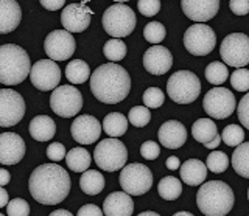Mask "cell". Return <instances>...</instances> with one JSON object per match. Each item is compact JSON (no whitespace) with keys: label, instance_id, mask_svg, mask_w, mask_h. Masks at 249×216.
<instances>
[{"label":"cell","instance_id":"83f0119b","mask_svg":"<svg viewBox=\"0 0 249 216\" xmlns=\"http://www.w3.org/2000/svg\"><path fill=\"white\" fill-rule=\"evenodd\" d=\"M128 123H129V120L124 117L123 114L111 112V114H107L105 117L103 125H101V126H103V131L109 137L119 138L128 131Z\"/></svg>","mask_w":249,"mask_h":216},{"label":"cell","instance_id":"8992f818","mask_svg":"<svg viewBox=\"0 0 249 216\" xmlns=\"http://www.w3.org/2000/svg\"><path fill=\"white\" fill-rule=\"evenodd\" d=\"M167 94L178 104H190L201 94V81L190 70L175 72L167 81Z\"/></svg>","mask_w":249,"mask_h":216},{"label":"cell","instance_id":"2e32d148","mask_svg":"<svg viewBox=\"0 0 249 216\" xmlns=\"http://www.w3.org/2000/svg\"><path fill=\"white\" fill-rule=\"evenodd\" d=\"M93 16V11L83 3H70L66 5L61 14V24L69 33H83L90 25V19Z\"/></svg>","mask_w":249,"mask_h":216},{"label":"cell","instance_id":"484cf974","mask_svg":"<svg viewBox=\"0 0 249 216\" xmlns=\"http://www.w3.org/2000/svg\"><path fill=\"white\" fill-rule=\"evenodd\" d=\"M66 164L69 166L70 171H75V173H84L88 171L90 164H92V159H90V154L89 151L83 148V146H76V148L70 150L66 154Z\"/></svg>","mask_w":249,"mask_h":216},{"label":"cell","instance_id":"60d3db41","mask_svg":"<svg viewBox=\"0 0 249 216\" xmlns=\"http://www.w3.org/2000/svg\"><path fill=\"white\" fill-rule=\"evenodd\" d=\"M6 215L8 216H28L30 215V205L25 199L14 198L6 205Z\"/></svg>","mask_w":249,"mask_h":216},{"label":"cell","instance_id":"4316f807","mask_svg":"<svg viewBox=\"0 0 249 216\" xmlns=\"http://www.w3.org/2000/svg\"><path fill=\"white\" fill-rule=\"evenodd\" d=\"M192 135L196 142L206 145L218 135V128L210 118H198L192 126Z\"/></svg>","mask_w":249,"mask_h":216},{"label":"cell","instance_id":"e575fe53","mask_svg":"<svg viewBox=\"0 0 249 216\" xmlns=\"http://www.w3.org/2000/svg\"><path fill=\"white\" fill-rule=\"evenodd\" d=\"M207 169L209 171H212L215 174H220V173H224L226 169L229 166V157L226 156L223 151H213L210 152L207 156Z\"/></svg>","mask_w":249,"mask_h":216},{"label":"cell","instance_id":"cb8c5ba5","mask_svg":"<svg viewBox=\"0 0 249 216\" xmlns=\"http://www.w3.org/2000/svg\"><path fill=\"white\" fill-rule=\"evenodd\" d=\"M179 173H181V179L184 183L190 185V187H198V185L206 182L207 165L198 159H189L181 165Z\"/></svg>","mask_w":249,"mask_h":216},{"label":"cell","instance_id":"9c48e42d","mask_svg":"<svg viewBox=\"0 0 249 216\" xmlns=\"http://www.w3.org/2000/svg\"><path fill=\"white\" fill-rule=\"evenodd\" d=\"M52 111L62 118H70L83 109V95L75 86H58L50 97Z\"/></svg>","mask_w":249,"mask_h":216},{"label":"cell","instance_id":"7dc6e473","mask_svg":"<svg viewBox=\"0 0 249 216\" xmlns=\"http://www.w3.org/2000/svg\"><path fill=\"white\" fill-rule=\"evenodd\" d=\"M76 215L78 216H103L105 213L95 204H86L80 208V210H78Z\"/></svg>","mask_w":249,"mask_h":216},{"label":"cell","instance_id":"836d02e7","mask_svg":"<svg viewBox=\"0 0 249 216\" xmlns=\"http://www.w3.org/2000/svg\"><path fill=\"white\" fill-rule=\"evenodd\" d=\"M126 51H128L126 44H124L122 39H109L103 47L105 56L111 61V63H119V61L124 59Z\"/></svg>","mask_w":249,"mask_h":216},{"label":"cell","instance_id":"f5cc1de1","mask_svg":"<svg viewBox=\"0 0 249 216\" xmlns=\"http://www.w3.org/2000/svg\"><path fill=\"white\" fill-rule=\"evenodd\" d=\"M220 143H221V137H220V134H218L212 142H209V143H206L204 146L207 150H216L218 146H220Z\"/></svg>","mask_w":249,"mask_h":216},{"label":"cell","instance_id":"680465c9","mask_svg":"<svg viewBox=\"0 0 249 216\" xmlns=\"http://www.w3.org/2000/svg\"><path fill=\"white\" fill-rule=\"evenodd\" d=\"M0 216H2V213H0Z\"/></svg>","mask_w":249,"mask_h":216},{"label":"cell","instance_id":"7c38bea8","mask_svg":"<svg viewBox=\"0 0 249 216\" xmlns=\"http://www.w3.org/2000/svg\"><path fill=\"white\" fill-rule=\"evenodd\" d=\"M202 107H204L209 117L216 120H224L231 117L233 111L237 109V101L229 89L213 87L207 92L204 100H202Z\"/></svg>","mask_w":249,"mask_h":216},{"label":"cell","instance_id":"7a4b0ae2","mask_svg":"<svg viewBox=\"0 0 249 216\" xmlns=\"http://www.w3.org/2000/svg\"><path fill=\"white\" fill-rule=\"evenodd\" d=\"M90 90L98 101L117 104L129 95L131 76L119 64H103L90 75Z\"/></svg>","mask_w":249,"mask_h":216},{"label":"cell","instance_id":"7bdbcfd3","mask_svg":"<svg viewBox=\"0 0 249 216\" xmlns=\"http://www.w3.org/2000/svg\"><path fill=\"white\" fill-rule=\"evenodd\" d=\"M237 115L241 125L246 129H249V92L240 100V103L237 106Z\"/></svg>","mask_w":249,"mask_h":216},{"label":"cell","instance_id":"5b68a950","mask_svg":"<svg viewBox=\"0 0 249 216\" xmlns=\"http://www.w3.org/2000/svg\"><path fill=\"white\" fill-rule=\"evenodd\" d=\"M105 32L112 39H122L129 36L137 25L136 14L124 2H115L103 13L101 17Z\"/></svg>","mask_w":249,"mask_h":216},{"label":"cell","instance_id":"b9f144b4","mask_svg":"<svg viewBox=\"0 0 249 216\" xmlns=\"http://www.w3.org/2000/svg\"><path fill=\"white\" fill-rule=\"evenodd\" d=\"M137 8L140 14H143L146 17H153L160 11V2L159 0H139Z\"/></svg>","mask_w":249,"mask_h":216},{"label":"cell","instance_id":"30bf717a","mask_svg":"<svg viewBox=\"0 0 249 216\" xmlns=\"http://www.w3.org/2000/svg\"><path fill=\"white\" fill-rule=\"evenodd\" d=\"M220 55L226 66L243 68L249 64V36L243 33L228 34L221 42Z\"/></svg>","mask_w":249,"mask_h":216},{"label":"cell","instance_id":"ac0fdd59","mask_svg":"<svg viewBox=\"0 0 249 216\" xmlns=\"http://www.w3.org/2000/svg\"><path fill=\"white\" fill-rule=\"evenodd\" d=\"M27 146L23 138L14 133L0 134V164L16 165L23 159Z\"/></svg>","mask_w":249,"mask_h":216},{"label":"cell","instance_id":"6da1fadb","mask_svg":"<svg viewBox=\"0 0 249 216\" xmlns=\"http://www.w3.org/2000/svg\"><path fill=\"white\" fill-rule=\"evenodd\" d=\"M72 181L64 168L54 164H44L33 169L28 179V190L35 200L44 205H56L70 193Z\"/></svg>","mask_w":249,"mask_h":216},{"label":"cell","instance_id":"5bb4252c","mask_svg":"<svg viewBox=\"0 0 249 216\" xmlns=\"http://www.w3.org/2000/svg\"><path fill=\"white\" fill-rule=\"evenodd\" d=\"M76 49V42L72 33L66 30H54L50 34H47L44 41V50L47 56L52 61H67L73 56Z\"/></svg>","mask_w":249,"mask_h":216},{"label":"cell","instance_id":"3957f363","mask_svg":"<svg viewBox=\"0 0 249 216\" xmlns=\"http://www.w3.org/2000/svg\"><path fill=\"white\" fill-rule=\"evenodd\" d=\"M235 196L228 183L223 181H209L201 183V187L196 193V204L202 215L206 216H224L228 215Z\"/></svg>","mask_w":249,"mask_h":216},{"label":"cell","instance_id":"1f68e13d","mask_svg":"<svg viewBox=\"0 0 249 216\" xmlns=\"http://www.w3.org/2000/svg\"><path fill=\"white\" fill-rule=\"evenodd\" d=\"M159 196L165 200H176L182 195V182L175 176H167L160 179L158 185Z\"/></svg>","mask_w":249,"mask_h":216},{"label":"cell","instance_id":"c3c4849f","mask_svg":"<svg viewBox=\"0 0 249 216\" xmlns=\"http://www.w3.org/2000/svg\"><path fill=\"white\" fill-rule=\"evenodd\" d=\"M41 5L49 11H56V10H61V8H66L64 0H42Z\"/></svg>","mask_w":249,"mask_h":216},{"label":"cell","instance_id":"52a82bcc","mask_svg":"<svg viewBox=\"0 0 249 216\" xmlns=\"http://www.w3.org/2000/svg\"><path fill=\"white\" fill-rule=\"evenodd\" d=\"M93 159L100 169L107 173H114L126 165L128 150L119 138H105L101 140L93 151Z\"/></svg>","mask_w":249,"mask_h":216},{"label":"cell","instance_id":"f1b7e54d","mask_svg":"<svg viewBox=\"0 0 249 216\" xmlns=\"http://www.w3.org/2000/svg\"><path fill=\"white\" fill-rule=\"evenodd\" d=\"M80 187H81L83 193H86V195H89V196L100 195L105 188V177L100 171L88 169V171H84L81 176Z\"/></svg>","mask_w":249,"mask_h":216},{"label":"cell","instance_id":"f546056e","mask_svg":"<svg viewBox=\"0 0 249 216\" xmlns=\"http://www.w3.org/2000/svg\"><path fill=\"white\" fill-rule=\"evenodd\" d=\"M232 168L238 176L249 179V142L235 146L232 154Z\"/></svg>","mask_w":249,"mask_h":216},{"label":"cell","instance_id":"db71d44e","mask_svg":"<svg viewBox=\"0 0 249 216\" xmlns=\"http://www.w3.org/2000/svg\"><path fill=\"white\" fill-rule=\"evenodd\" d=\"M52 216H72L69 210H54L52 212Z\"/></svg>","mask_w":249,"mask_h":216},{"label":"cell","instance_id":"f35d334b","mask_svg":"<svg viewBox=\"0 0 249 216\" xmlns=\"http://www.w3.org/2000/svg\"><path fill=\"white\" fill-rule=\"evenodd\" d=\"M143 103L148 109H158L165 101V95L159 87H148L143 92Z\"/></svg>","mask_w":249,"mask_h":216},{"label":"cell","instance_id":"d590c367","mask_svg":"<svg viewBox=\"0 0 249 216\" xmlns=\"http://www.w3.org/2000/svg\"><path fill=\"white\" fill-rule=\"evenodd\" d=\"M165 34H167V30L160 22H148L143 28V37L153 45L160 44L165 39Z\"/></svg>","mask_w":249,"mask_h":216},{"label":"cell","instance_id":"4dcf8cb0","mask_svg":"<svg viewBox=\"0 0 249 216\" xmlns=\"http://www.w3.org/2000/svg\"><path fill=\"white\" fill-rule=\"evenodd\" d=\"M90 67L83 59H72L66 67V78L72 84H83L90 80Z\"/></svg>","mask_w":249,"mask_h":216},{"label":"cell","instance_id":"7402d4cb","mask_svg":"<svg viewBox=\"0 0 249 216\" xmlns=\"http://www.w3.org/2000/svg\"><path fill=\"white\" fill-rule=\"evenodd\" d=\"M103 213L106 216H131L134 213V202L126 191H114L103 202Z\"/></svg>","mask_w":249,"mask_h":216},{"label":"cell","instance_id":"277c9868","mask_svg":"<svg viewBox=\"0 0 249 216\" xmlns=\"http://www.w3.org/2000/svg\"><path fill=\"white\" fill-rule=\"evenodd\" d=\"M31 61L28 53L16 44L0 45V84L18 86L30 76Z\"/></svg>","mask_w":249,"mask_h":216},{"label":"cell","instance_id":"681fc988","mask_svg":"<svg viewBox=\"0 0 249 216\" xmlns=\"http://www.w3.org/2000/svg\"><path fill=\"white\" fill-rule=\"evenodd\" d=\"M165 165H167L168 169H179V168H181V160H179L176 156H171V157L167 159Z\"/></svg>","mask_w":249,"mask_h":216},{"label":"cell","instance_id":"44dd1931","mask_svg":"<svg viewBox=\"0 0 249 216\" xmlns=\"http://www.w3.org/2000/svg\"><path fill=\"white\" fill-rule=\"evenodd\" d=\"M159 142L168 150H178L187 142V129L181 121L168 120L159 128Z\"/></svg>","mask_w":249,"mask_h":216},{"label":"cell","instance_id":"74e56055","mask_svg":"<svg viewBox=\"0 0 249 216\" xmlns=\"http://www.w3.org/2000/svg\"><path fill=\"white\" fill-rule=\"evenodd\" d=\"M128 120L132 126L136 128H145L151 120V112L146 106H134L129 109Z\"/></svg>","mask_w":249,"mask_h":216},{"label":"cell","instance_id":"4fadbf2b","mask_svg":"<svg viewBox=\"0 0 249 216\" xmlns=\"http://www.w3.org/2000/svg\"><path fill=\"white\" fill-rule=\"evenodd\" d=\"M25 100L13 89H0V126H16L25 115Z\"/></svg>","mask_w":249,"mask_h":216},{"label":"cell","instance_id":"8fae6325","mask_svg":"<svg viewBox=\"0 0 249 216\" xmlns=\"http://www.w3.org/2000/svg\"><path fill=\"white\" fill-rule=\"evenodd\" d=\"M216 45V34L206 24H195L184 33V47L193 56H206Z\"/></svg>","mask_w":249,"mask_h":216},{"label":"cell","instance_id":"f907efd6","mask_svg":"<svg viewBox=\"0 0 249 216\" xmlns=\"http://www.w3.org/2000/svg\"><path fill=\"white\" fill-rule=\"evenodd\" d=\"M11 181V174L10 171H6V169L0 168V187H5V185H8Z\"/></svg>","mask_w":249,"mask_h":216},{"label":"cell","instance_id":"603a6c76","mask_svg":"<svg viewBox=\"0 0 249 216\" xmlns=\"http://www.w3.org/2000/svg\"><path fill=\"white\" fill-rule=\"evenodd\" d=\"M22 20L20 5L16 0H0V34H8L19 27Z\"/></svg>","mask_w":249,"mask_h":216},{"label":"cell","instance_id":"ffe728a7","mask_svg":"<svg viewBox=\"0 0 249 216\" xmlns=\"http://www.w3.org/2000/svg\"><path fill=\"white\" fill-rule=\"evenodd\" d=\"M145 70L151 75H163L173 66V55L167 47L162 45H153L143 55Z\"/></svg>","mask_w":249,"mask_h":216},{"label":"cell","instance_id":"9f6ffc18","mask_svg":"<svg viewBox=\"0 0 249 216\" xmlns=\"http://www.w3.org/2000/svg\"><path fill=\"white\" fill-rule=\"evenodd\" d=\"M175 216H193L190 212H176Z\"/></svg>","mask_w":249,"mask_h":216},{"label":"cell","instance_id":"11a10c76","mask_svg":"<svg viewBox=\"0 0 249 216\" xmlns=\"http://www.w3.org/2000/svg\"><path fill=\"white\" fill-rule=\"evenodd\" d=\"M140 216H159V213L158 212H142Z\"/></svg>","mask_w":249,"mask_h":216},{"label":"cell","instance_id":"6f0895ef","mask_svg":"<svg viewBox=\"0 0 249 216\" xmlns=\"http://www.w3.org/2000/svg\"><path fill=\"white\" fill-rule=\"evenodd\" d=\"M248 200H249V188H248Z\"/></svg>","mask_w":249,"mask_h":216},{"label":"cell","instance_id":"ee69618b","mask_svg":"<svg viewBox=\"0 0 249 216\" xmlns=\"http://www.w3.org/2000/svg\"><path fill=\"white\" fill-rule=\"evenodd\" d=\"M66 146L59 142H53L47 146V157L52 162H61L62 159H66Z\"/></svg>","mask_w":249,"mask_h":216},{"label":"cell","instance_id":"9a60e30c","mask_svg":"<svg viewBox=\"0 0 249 216\" xmlns=\"http://www.w3.org/2000/svg\"><path fill=\"white\" fill-rule=\"evenodd\" d=\"M30 80L37 90H54L61 81V68L52 59H39L31 66Z\"/></svg>","mask_w":249,"mask_h":216},{"label":"cell","instance_id":"bcb514c9","mask_svg":"<svg viewBox=\"0 0 249 216\" xmlns=\"http://www.w3.org/2000/svg\"><path fill=\"white\" fill-rule=\"evenodd\" d=\"M229 8L235 16H246L249 13V0H231Z\"/></svg>","mask_w":249,"mask_h":216},{"label":"cell","instance_id":"d6986e66","mask_svg":"<svg viewBox=\"0 0 249 216\" xmlns=\"http://www.w3.org/2000/svg\"><path fill=\"white\" fill-rule=\"evenodd\" d=\"M181 8L190 20L204 24L216 16L220 10V2L218 0H182Z\"/></svg>","mask_w":249,"mask_h":216},{"label":"cell","instance_id":"816d5d0a","mask_svg":"<svg viewBox=\"0 0 249 216\" xmlns=\"http://www.w3.org/2000/svg\"><path fill=\"white\" fill-rule=\"evenodd\" d=\"M8 202H10V196H8V191L3 187H0V208L6 207Z\"/></svg>","mask_w":249,"mask_h":216},{"label":"cell","instance_id":"ba28073f","mask_svg":"<svg viewBox=\"0 0 249 216\" xmlns=\"http://www.w3.org/2000/svg\"><path fill=\"white\" fill-rule=\"evenodd\" d=\"M119 182L128 195L142 196L153 187V173L143 164H129L122 168Z\"/></svg>","mask_w":249,"mask_h":216},{"label":"cell","instance_id":"ab89813d","mask_svg":"<svg viewBox=\"0 0 249 216\" xmlns=\"http://www.w3.org/2000/svg\"><path fill=\"white\" fill-rule=\"evenodd\" d=\"M231 84L232 87L238 92H248L249 90V70L248 68H237L231 75Z\"/></svg>","mask_w":249,"mask_h":216},{"label":"cell","instance_id":"d6a6232c","mask_svg":"<svg viewBox=\"0 0 249 216\" xmlns=\"http://www.w3.org/2000/svg\"><path fill=\"white\" fill-rule=\"evenodd\" d=\"M206 80L213 84V86L220 87V84H224L226 80H228L229 76V72H228V66L220 63V61H213V63H210L207 67H206Z\"/></svg>","mask_w":249,"mask_h":216},{"label":"cell","instance_id":"8d00e7d4","mask_svg":"<svg viewBox=\"0 0 249 216\" xmlns=\"http://www.w3.org/2000/svg\"><path fill=\"white\" fill-rule=\"evenodd\" d=\"M221 140L228 145V146H238L245 142V131L241 126L238 125H229L223 129V134H221Z\"/></svg>","mask_w":249,"mask_h":216},{"label":"cell","instance_id":"e0dca14e","mask_svg":"<svg viewBox=\"0 0 249 216\" xmlns=\"http://www.w3.org/2000/svg\"><path fill=\"white\" fill-rule=\"evenodd\" d=\"M103 126L100 125V121L93 117V115H80L72 121L70 126V133H72L73 140L80 145H92L95 143L100 135Z\"/></svg>","mask_w":249,"mask_h":216},{"label":"cell","instance_id":"f6af8a7d","mask_svg":"<svg viewBox=\"0 0 249 216\" xmlns=\"http://www.w3.org/2000/svg\"><path fill=\"white\" fill-rule=\"evenodd\" d=\"M140 154L146 160H156L160 154V146L153 140H148L140 146Z\"/></svg>","mask_w":249,"mask_h":216},{"label":"cell","instance_id":"d4e9b609","mask_svg":"<svg viewBox=\"0 0 249 216\" xmlns=\"http://www.w3.org/2000/svg\"><path fill=\"white\" fill-rule=\"evenodd\" d=\"M30 135L37 142H49L56 134V123L49 115H37L30 121Z\"/></svg>","mask_w":249,"mask_h":216}]
</instances>
